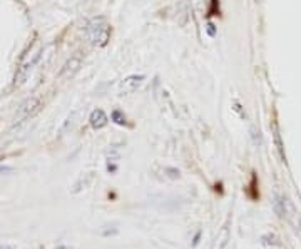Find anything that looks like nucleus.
<instances>
[{
    "mask_svg": "<svg viewBox=\"0 0 301 249\" xmlns=\"http://www.w3.org/2000/svg\"><path fill=\"white\" fill-rule=\"evenodd\" d=\"M112 119H114V121H116L117 124H120V126H122V124H125V117H124L119 111H114V112H112Z\"/></svg>",
    "mask_w": 301,
    "mask_h": 249,
    "instance_id": "obj_7",
    "label": "nucleus"
},
{
    "mask_svg": "<svg viewBox=\"0 0 301 249\" xmlns=\"http://www.w3.org/2000/svg\"><path fill=\"white\" fill-rule=\"evenodd\" d=\"M228 237H229V226L224 224L221 227L220 234L216 236L214 242H212V247L211 249H224V246H226V242H228Z\"/></svg>",
    "mask_w": 301,
    "mask_h": 249,
    "instance_id": "obj_5",
    "label": "nucleus"
},
{
    "mask_svg": "<svg viewBox=\"0 0 301 249\" xmlns=\"http://www.w3.org/2000/svg\"><path fill=\"white\" fill-rule=\"evenodd\" d=\"M87 37H89L92 45L102 47L107 44L109 37H111V27H109V24L104 19H96L89 24Z\"/></svg>",
    "mask_w": 301,
    "mask_h": 249,
    "instance_id": "obj_1",
    "label": "nucleus"
},
{
    "mask_svg": "<svg viewBox=\"0 0 301 249\" xmlns=\"http://www.w3.org/2000/svg\"><path fill=\"white\" fill-rule=\"evenodd\" d=\"M79 66H80V59H70V61L65 64L64 66V69H62V72H60V75H65L70 70V75H72L75 70L79 69Z\"/></svg>",
    "mask_w": 301,
    "mask_h": 249,
    "instance_id": "obj_6",
    "label": "nucleus"
},
{
    "mask_svg": "<svg viewBox=\"0 0 301 249\" xmlns=\"http://www.w3.org/2000/svg\"><path fill=\"white\" fill-rule=\"evenodd\" d=\"M40 107H42V102L40 99H37V97H30V99H27L25 102H22L17 114H15V124H20L27 121V119L34 117L35 114L40 111Z\"/></svg>",
    "mask_w": 301,
    "mask_h": 249,
    "instance_id": "obj_2",
    "label": "nucleus"
},
{
    "mask_svg": "<svg viewBox=\"0 0 301 249\" xmlns=\"http://www.w3.org/2000/svg\"><path fill=\"white\" fill-rule=\"evenodd\" d=\"M89 121H91V126L94 127V129H102L107 124L109 119H107L106 112H104L102 109H94V111L91 112Z\"/></svg>",
    "mask_w": 301,
    "mask_h": 249,
    "instance_id": "obj_4",
    "label": "nucleus"
},
{
    "mask_svg": "<svg viewBox=\"0 0 301 249\" xmlns=\"http://www.w3.org/2000/svg\"><path fill=\"white\" fill-rule=\"evenodd\" d=\"M142 80H144L142 75H129V77L120 84V92H122V94H131V92L138 90V87L142 84Z\"/></svg>",
    "mask_w": 301,
    "mask_h": 249,
    "instance_id": "obj_3",
    "label": "nucleus"
}]
</instances>
